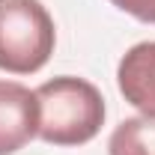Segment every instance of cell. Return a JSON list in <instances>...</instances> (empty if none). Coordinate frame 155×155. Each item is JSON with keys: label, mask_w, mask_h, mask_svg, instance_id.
Instances as JSON below:
<instances>
[{"label": "cell", "mask_w": 155, "mask_h": 155, "mask_svg": "<svg viewBox=\"0 0 155 155\" xmlns=\"http://www.w3.org/2000/svg\"><path fill=\"white\" fill-rule=\"evenodd\" d=\"M54 45L57 27L42 0H0V72L36 75Z\"/></svg>", "instance_id": "cell-2"}, {"label": "cell", "mask_w": 155, "mask_h": 155, "mask_svg": "<svg viewBox=\"0 0 155 155\" xmlns=\"http://www.w3.org/2000/svg\"><path fill=\"white\" fill-rule=\"evenodd\" d=\"M39 134L36 90L0 78V155L24 149Z\"/></svg>", "instance_id": "cell-3"}, {"label": "cell", "mask_w": 155, "mask_h": 155, "mask_svg": "<svg viewBox=\"0 0 155 155\" xmlns=\"http://www.w3.org/2000/svg\"><path fill=\"white\" fill-rule=\"evenodd\" d=\"M116 87L140 114L155 116V42L131 45L116 66Z\"/></svg>", "instance_id": "cell-4"}, {"label": "cell", "mask_w": 155, "mask_h": 155, "mask_svg": "<svg viewBox=\"0 0 155 155\" xmlns=\"http://www.w3.org/2000/svg\"><path fill=\"white\" fill-rule=\"evenodd\" d=\"M107 155H155V116H128L114 128Z\"/></svg>", "instance_id": "cell-5"}, {"label": "cell", "mask_w": 155, "mask_h": 155, "mask_svg": "<svg viewBox=\"0 0 155 155\" xmlns=\"http://www.w3.org/2000/svg\"><path fill=\"white\" fill-rule=\"evenodd\" d=\"M39 134L51 146H84L104 125V98L87 78L60 75L36 90Z\"/></svg>", "instance_id": "cell-1"}, {"label": "cell", "mask_w": 155, "mask_h": 155, "mask_svg": "<svg viewBox=\"0 0 155 155\" xmlns=\"http://www.w3.org/2000/svg\"><path fill=\"white\" fill-rule=\"evenodd\" d=\"M110 3L119 12L143 21V24H155V0H110Z\"/></svg>", "instance_id": "cell-6"}]
</instances>
